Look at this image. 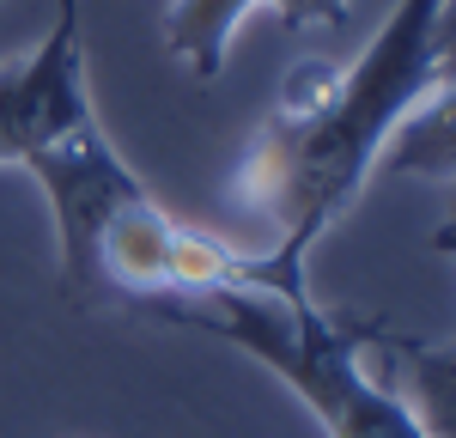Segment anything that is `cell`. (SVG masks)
<instances>
[{"label": "cell", "instance_id": "obj_1", "mask_svg": "<svg viewBox=\"0 0 456 438\" xmlns=\"http://www.w3.org/2000/svg\"><path fill=\"white\" fill-rule=\"evenodd\" d=\"M432 12L438 0H395L378 36L353 61H298L281 85V104L232 165L225 195L268 238L249 250L262 292H311L305 262L322 231L378 177L384 146L438 92L432 73Z\"/></svg>", "mask_w": 456, "mask_h": 438}, {"label": "cell", "instance_id": "obj_2", "mask_svg": "<svg viewBox=\"0 0 456 438\" xmlns=\"http://www.w3.org/2000/svg\"><path fill=\"white\" fill-rule=\"evenodd\" d=\"M31 177L49 195L61 280L73 298L159 311L171 298L249 287V250H232L225 238L165 214L141 171H128L116 152L104 122H86L31 158Z\"/></svg>", "mask_w": 456, "mask_h": 438}, {"label": "cell", "instance_id": "obj_3", "mask_svg": "<svg viewBox=\"0 0 456 438\" xmlns=\"http://www.w3.org/2000/svg\"><path fill=\"white\" fill-rule=\"evenodd\" d=\"M86 122H98V110H92V85H86L79 0H55L49 31L25 55L0 61V165L31 171V158H43Z\"/></svg>", "mask_w": 456, "mask_h": 438}, {"label": "cell", "instance_id": "obj_4", "mask_svg": "<svg viewBox=\"0 0 456 438\" xmlns=\"http://www.w3.org/2000/svg\"><path fill=\"white\" fill-rule=\"evenodd\" d=\"M256 6L281 12L292 31H311V25H347V12L359 0H171L165 6V49L189 79L213 85L225 73V49Z\"/></svg>", "mask_w": 456, "mask_h": 438}, {"label": "cell", "instance_id": "obj_5", "mask_svg": "<svg viewBox=\"0 0 456 438\" xmlns=\"http://www.w3.org/2000/svg\"><path fill=\"white\" fill-rule=\"evenodd\" d=\"M371 353H384V384L414 414L426 438H456V341H414L371 323Z\"/></svg>", "mask_w": 456, "mask_h": 438}, {"label": "cell", "instance_id": "obj_6", "mask_svg": "<svg viewBox=\"0 0 456 438\" xmlns=\"http://www.w3.org/2000/svg\"><path fill=\"white\" fill-rule=\"evenodd\" d=\"M395 177H426V182H456V79L438 85L432 98L414 104V116L395 128L384 146V165Z\"/></svg>", "mask_w": 456, "mask_h": 438}, {"label": "cell", "instance_id": "obj_7", "mask_svg": "<svg viewBox=\"0 0 456 438\" xmlns=\"http://www.w3.org/2000/svg\"><path fill=\"white\" fill-rule=\"evenodd\" d=\"M432 73H438V85L456 79V0H438V12H432Z\"/></svg>", "mask_w": 456, "mask_h": 438}, {"label": "cell", "instance_id": "obj_8", "mask_svg": "<svg viewBox=\"0 0 456 438\" xmlns=\"http://www.w3.org/2000/svg\"><path fill=\"white\" fill-rule=\"evenodd\" d=\"M432 250H438V256H456V201H451V214L438 219V231H432Z\"/></svg>", "mask_w": 456, "mask_h": 438}]
</instances>
